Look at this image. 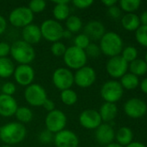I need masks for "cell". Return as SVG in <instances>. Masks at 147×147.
<instances>
[{
    "instance_id": "cell-1",
    "label": "cell",
    "mask_w": 147,
    "mask_h": 147,
    "mask_svg": "<svg viewBox=\"0 0 147 147\" xmlns=\"http://www.w3.org/2000/svg\"><path fill=\"white\" fill-rule=\"evenodd\" d=\"M26 134V127L18 121L6 123L0 128V140L7 146L21 143L25 139Z\"/></svg>"
},
{
    "instance_id": "cell-2",
    "label": "cell",
    "mask_w": 147,
    "mask_h": 147,
    "mask_svg": "<svg viewBox=\"0 0 147 147\" xmlns=\"http://www.w3.org/2000/svg\"><path fill=\"white\" fill-rule=\"evenodd\" d=\"M10 54L12 59L19 65H30L36 58L34 47L23 40H17L10 45Z\"/></svg>"
},
{
    "instance_id": "cell-3",
    "label": "cell",
    "mask_w": 147,
    "mask_h": 147,
    "mask_svg": "<svg viewBox=\"0 0 147 147\" xmlns=\"http://www.w3.org/2000/svg\"><path fill=\"white\" fill-rule=\"evenodd\" d=\"M123 46L124 43L120 35L113 31L106 32L100 40L99 45L101 53L109 58L120 55L124 48Z\"/></svg>"
},
{
    "instance_id": "cell-4",
    "label": "cell",
    "mask_w": 147,
    "mask_h": 147,
    "mask_svg": "<svg viewBox=\"0 0 147 147\" xmlns=\"http://www.w3.org/2000/svg\"><path fill=\"white\" fill-rule=\"evenodd\" d=\"M62 57L67 68L69 70L71 69L77 71L85 66L88 61V56L85 51L75 47L74 45L67 47V50Z\"/></svg>"
},
{
    "instance_id": "cell-5",
    "label": "cell",
    "mask_w": 147,
    "mask_h": 147,
    "mask_svg": "<svg viewBox=\"0 0 147 147\" xmlns=\"http://www.w3.org/2000/svg\"><path fill=\"white\" fill-rule=\"evenodd\" d=\"M42 37L49 42L60 41L62 38V34L64 28L61 22L55 21V19H47L43 21L40 26Z\"/></svg>"
},
{
    "instance_id": "cell-6",
    "label": "cell",
    "mask_w": 147,
    "mask_h": 147,
    "mask_svg": "<svg viewBox=\"0 0 147 147\" xmlns=\"http://www.w3.org/2000/svg\"><path fill=\"white\" fill-rule=\"evenodd\" d=\"M34 20V14L27 6H20L12 9L9 15V22L15 28H22L29 25Z\"/></svg>"
},
{
    "instance_id": "cell-7",
    "label": "cell",
    "mask_w": 147,
    "mask_h": 147,
    "mask_svg": "<svg viewBox=\"0 0 147 147\" xmlns=\"http://www.w3.org/2000/svg\"><path fill=\"white\" fill-rule=\"evenodd\" d=\"M123 94L124 89L116 80H108L101 88V96L105 102L115 103L121 99Z\"/></svg>"
},
{
    "instance_id": "cell-8",
    "label": "cell",
    "mask_w": 147,
    "mask_h": 147,
    "mask_svg": "<svg viewBox=\"0 0 147 147\" xmlns=\"http://www.w3.org/2000/svg\"><path fill=\"white\" fill-rule=\"evenodd\" d=\"M24 99L32 107H42L48 98L46 90L38 84H31L24 90Z\"/></svg>"
},
{
    "instance_id": "cell-9",
    "label": "cell",
    "mask_w": 147,
    "mask_h": 147,
    "mask_svg": "<svg viewBox=\"0 0 147 147\" xmlns=\"http://www.w3.org/2000/svg\"><path fill=\"white\" fill-rule=\"evenodd\" d=\"M67 116L66 115L59 109H55L51 112H49L45 118V126L46 129L55 134L65 129L67 125Z\"/></svg>"
},
{
    "instance_id": "cell-10",
    "label": "cell",
    "mask_w": 147,
    "mask_h": 147,
    "mask_svg": "<svg viewBox=\"0 0 147 147\" xmlns=\"http://www.w3.org/2000/svg\"><path fill=\"white\" fill-rule=\"evenodd\" d=\"M52 82L56 89L62 91L74 85V73L67 67H59L53 72Z\"/></svg>"
},
{
    "instance_id": "cell-11",
    "label": "cell",
    "mask_w": 147,
    "mask_h": 147,
    "mask_svg": "<svg viewBox=\"0 0 147 147\" xmlns=\"http://www.w3.org/2000/svg\"><path fill=\"white\" fill-rule=\"evenodd\" d=\"M129 64L120 56L109 58L106 64L107 74L113 78H121L127 71Z\"/></svg>"
},
{
    "instance_id": "cell-12",
    "label": "cell",
    "mask_w": 147,
    "mask_h": 147,
    "mask_svg": "<svg viewBox=\"0 0 147 147\" xmlns=\"http://www.w3.org/2000/svg\"><path fill=\"white\" fill-rule=\"evenodd\" d=\"M96 81L95 70L88 65H85L77 70L74 74V83L80 88H88Z\"/></svg>"
},
{
    "instance_id": "cell-13",
    "label": "cell",
    "mask_w": 147,
    "mask_h": 147,
    "mask_svg": "<svg viewBox=\"0 0 147 147\" xmlns=\"http://www.w3.org/2000/svg\"><path fill=\"white\" fill-rule=\"evenodd\" d=\"M35 75V70L30 65H19L15 68L13 73L16 83L24 87L33 84Z\"/></svg>"
},
{
    "instance_id": "cell-14",
    "label": "cell",
    "mask_w": 147,
    "mask_h": 147,
    "mask_svg": "<svg viewBox=\"0 0 147 147\" xmlns=\"http://www.w3.org/2000/svg\"><path fill=\"white\" fill-rule=\"evenodd\" d=\"M126 115L132 119L142 118L147 112V104L139 98H131L124 105Z\"/></svg>"
},
{
    "instance_id": "cell-15",
    "label": "cell",
    "mask_w": 147,
    "mask_h": 147,
    "mask_svg": "<svg viewBox=\"0 0 147 147\" xmlns=\"http://www.w3.org/2000/svg\"><path fill=\"white\" fill-rule=\"evenodd\" d=\"M79 122L82 127L89 130L96 129L101 124H102L99 112L92 109H85L80 114Z\"/></svg>"
},
{
    "instance_id": "cell-16",
    "label": "cell",
    "mask_w": 147,
    "mask_h": 147,
    "mask_svg": "<svg viewBox=\"0 0 147 147\" xmlns=\"http://www.w3.org/2000/svg\"><path fill=\"white\" fill-rule=\"evenodd\" d=\"M54 144L55 147H78L79 138L71 130L64 129L54 135Z\"/></svg>"
},
{
    "instance_id": "cell-17",
    "label": "cell",
    "mask_w": 147,
    "mask_h": 147,
    "mask_svg": "<svg viewBox=\"0 0 147 147\" xmlns=\"http://www.w3.org/2000/svg\"><path fill=\"white\" fill-rule=\"evenodd\" d=\"M115 139V132L112 125L108 123H102L95 129V140L96 141L102 145L107 146Z\"/></svg>"
},
{
    "instance_id": "cell-18",
    "label": "cell",
    "mask_w": 147,
    "mask_h": 147,
    "mask_svg": "<svg viewBox=\"0 0 147 147\" xmlns=\"http://www.w3.org/2000/svg\"><path fill=\"white\" fill-rule=\"evenodd\" d=\"M106 33L104 24L97 20L89 21L84 27V33L90 40H100Z\"/></svg>"
},
{
    "instance_id": "cell-19",
    "label": "cell",
    "mask_w": 147,
    "mask_h": 147,
    "mask_svg": "<svg viewBox=\"0 0 147 147\" xmlns=\"http://www.w3.org/2000/svg\"><path fill=\"white\" fill-rule=\"evenodd\" d=\"M17 108V102L13 96L0 94V116L11 117L15 115Z\"/></svg>"
},
{
    "instance_id": "cell-20",
    "label": "cell",
    "mask_w": 147,
    "mask_h": 147,
    "mask_svg": "<svg viewBox=\"0 0 147 147\" xmlns=\"http://www.w3.org/2000/svg\"><path fill=\"white\" fill-rule=\"evenodd\" d=\"M22 37L23 41L31 46L39 43L42 38L40 26L31 23L24 27L22 29Z\"/></svg>"
},
{
    "instance_id": "cell-21",
    "label": "cell",
    "mask_w": 147,
    "mask_h": 147,
    "mask_svg": "<svg viewBox=\"0 0 147 147\" xmlns=\"http://www.w3.org/2000/svg\"><path fill=\"white\" fill-rule=\"evenodd\" d=\"M55 6L53 8V16L55 21L62 22L66 21L70 16V7L68 5L69 1L60 0L54 1Z\"/></svg>"
},
{
    "instance_id": "cell-22",
    "label": "cell",
    "mask_w": 147,
    "mask_h": 147,
    "mask_svg": "<svg viewBox=\"0 0 147 147\" xmlns=\"http://www.w3.org/2000/svg\"><path fill=\"white\" fill-rule=\"evenodd\" d=\"M98 112L101 115V121L105 123H109L116 118L118 115V107L115 103L105 102L101 106Z\"/></svg>"
},
{
    "instance_id": "cell-23",
    "label": "cell",
    "mask_w": 147,
    "mask_h": 147,
    "mask_svg": "<svg viewBox=\"0 0 147 147\" xmlns=\"http://www.w3.org/2000/svg\"><path fill=\"white\" fill-rule=\"evenodd\" d=\"M121 25L127 31H136L141 25L139 16L134 13H126L122 16Z\"/></svg>"
},
{
    "instance_id": "cell-24",
    "label": "cell",
    "mask_w": 147,
    "mask_h": 147,
    "mask_svg": "<svg viewBox=\"0 0 147 147\" xmlns=\"http://www.w3.org/2000/svg\"><path fill=\"white\" fill-rule=\"evenodd\" d=\"M133 133L131 128L127 127H120L115 134V140L117 144L120 145L121 146H126L130 143L133 142Z\"/></svg>"
},
{
    "instance_id": "cell-25",
    "label": "cell",
    "mask_w": 147,
    "mask_h": 147,
    "mask_svg": "<svg viewBox=\"0 0 147 147\" xmlns=\"http://www.w3.org/2000/svg\"><path fill=\"white\" fill-rule=\"evenodd\" d=\"M15 64L9 57L0 58V78H8L13 76L15 71Z\"/></svg>"
},
{
    "instance_id": "cell-26",
    "label": "cell",
    "mask_w": 147,
    "mask_h": 147,
    "mask_svg": "<svg viewBox=\"0 0 147 147\" xmlns=\"http://www.w3.org/2000/svg\"><path fill=\"white\" fill-rule=\"evenodd\" d=\"M120 83L123 89L133 90H135L139 85V79L137 76L132 74L131 72H126L120 78Z\"/></svg>"
},
{
    "instance_id": "cell-27",
    "label": "cell",
    "mask_w": 147,
    "mask_h": 147,
    "mask_svg": "<svg viewBox=\"0 0 147 147\" xmlns=\"http://www.w3.org/2000/svg\"><path fill=\"white\" fill-rule=\"evenodd\" d=\"M128 68L130 70V72L138 78L139 76H143L146 74L147 72V64L144 59H137L130 63L128 65Z\"/></svg>"
},
{
    "instance_id": "cell-28",
    "label": "cell",
    "mask_w": 147,
    "mask_h": 147,
    "mask_svg": "<svg viewBox=\"0 0 147 147\" xmlns=\"http://www.w3.org/2000/svg\"><path fill=\"white\" fill-rule=\"evenodd\" d=\"M15 116L18 122L23 124V123H29L32 121L33 119V112L32 110L25 106L23 107H18L16 109V112L15 114Z\"/></svg>"
},
{
    "instance_id": "cell-29",
    "label": "cell",
    "mask_w": 147,
    "mask_h": 147,
    "mask_svg": "<svg viewBox=\"0 0 147 147\" xmlns=\"http://www.w3.org/2000/svg\"><path fill=\"white\" fill-rule=\"evenodd\" d=\"M82 21L77 16H69L68 18L66 20V29L71 32L72 34L79 32L82 28Z\"/></svg>"
},
{
    "instance_id": "cell-30",
    "label": "cell",
    "mask_w": 147,
    "mask_h": 147,
    "mask_svg": "<svg viewBox=\"0 0 147 147\" xmlns=\"http://www.w3.org/2000/svg\"><path fill=\"white\" fill-rule=\"evenodd\" d=\"M61 101L67 106H73L78 101V95L77 93L71 89H68L65 90L61 91L60 94Z\"/></svg>"
},
{
    "instance_id": "cell-31",
    "label": "cell",
    "mask_w": 147,
    "mask_h": 147,
    "mask_svg": "<svg viewBox=\"0 0 147 147\" xmlns=\"http://www.w3.org/2000/svg\"><path fill=\"white\" fill-rule=\"evenodd\" d=\"M140 0H121L119 2V7L126 13H134L140 7Z\"/></svg>"
},
{
    "instance_id": "cell-32",
    "label": "cell",
    "mask_w": 147,
    "mask_h": 147,
    "mask_svg": "<svg viewBox=\"0 0 147 147\" xmlns=\"http://www.w3.org/2000/svg\"><path fill=\"white\" fill-rule=\"evenodd\" d=\"M128 64L138 59V50L133 46H128L123 48L120 55Z\"/></svg>"
},
{
    "instance_id": "cell-33",
    "label": "cell",
    "mask_w": 147,
    "mask_h": 147,
    "mask_svg": "<svg viewBox=\"0 0 147 147\" xmlns=\"http://www.w3.org/2000/svg\"><path fill=\"white\" fill-rule=\"evenodd\" d=\"M27 7L33 14L41 13L46 9L47 3L44 0H32L29 3V5Z\"/></svg>"
},
{
    "instance_id": "cell-34",
    "label": "cell",
    "mask_w": 147,
    "mask_h": 147,
    "mask_svg": "<svg viewBox=\"0 0 147 147\" xmlns=\"http://www.w3.org/2000/svg\"><path fill=\"white\" fill-rule=\"evenodd\" d=\"M135 38L139 45L147 47V26L140 25V27L136 30Z\"/></svg>"
},
{
    "instance_id": "cell-35",
    "label": "cell",
    "mask_w": 147,
    "mask_h": 147,
    "mask_svg": "<svg viewBox=\"0 0 147 147\" xmlns=\"http://www.w3.org/2000/svg\"><path fill=\"white\" fill-rule=\"evenodd\" d=\"M90 43H91L90 39L83 33L77 34L74 39V46L83 50H85Z\"/></svg>"
},
{
    "instance_id": "cell-36",
    "label": "cell",
    "mask_w": 147,
    "mask_h": 147,
    "mask_svg": "<svg viewBox=\"0 0 147 147\" xmlns=\"http://www.w3.org/2000/svg\"><path fill=\"white\" fill-rule=\"evenodd\" d=\"M67 50V47L62 41H56L52 43L50 51L52 54L55 57H62Z\"/></svg>"
},
{
    "instance_id": "cell-37",
    "label": "cell",
    "mask_w": 147,
    "mask_h": 147,
    "mask_svg": "<svg viewBox=\"0 0 147 147\" xmlns=\"http://www.w3.org/2000/svg\"><path fill=\"white\" fill-rule=\"evenodd\" d=\"M84 51H85L88 57L94 58V59L98 58L101 53V51L99 45H97L96 43H93V42H91Z\"/></svg>"
},
{
    "instance_id": "cell-38",
    "label": "cell",
    "mask_w": 147,
    "mask_h": 147,
    "mask_svg": "<svg viewBox=\"0 0 147 147\" xmlns=\"http://www.w3.org/2000/svg\"><path fill=\"white\" fill-rule=\"evenodd\" d=\"M1 91H2L1 94L3 95L12 96L16 91V86L12 82H5L1 87Z\"/></svg>"
},
{
    "instance_id": "cell-39",
    "label": "cell",
    "mask_w": 147,
    "mask_h": 147,
    "mask_svg": "<svg viewBox=\"0 0 147 147\" xmlns=\"http://www.w3.org/2000/svg\"><path fill=\"white\" fill-rule=\"evenodd\" d=\"M54 135L55 134H53L47 129H44L39 134L38 139L39 141L42 144H49L54 141Z\"/></svg>"
},
{
    "instance_id": "cell-40",
    "label": "cell",
    "mask_w": 147,
    "mask_h": 147,
    "mask_svg": "<svg viewBox=\"0 0 147 147\" xmlns=\"http://www.w3.org/2000/svg\"><path fill=\"white\" fill-rule=\"evenodd\" d=\"M72 3L77 9H88L91 7L92 4L94 3V1L93 0H74Z\"/></svg>"
},
{
    "instance_id": "cell-41",
    "label": "cell",
    "mask_w": 147,
    "mask_h": 147,
    "mask_svg": "<svg viewBox=\"0 0 147 147\" xmlns=\"http://www.w3.org/2000/svg\"><path fill=\"white\" fill-rule=\"evenodd\" d=\"M107 14H108V16L111 18H113V19H118V18H120L121 16V9L116 4V5H113V6L108 8Z\"/></svg>"
},
{
    "instance_id": "cell-42",
    "label": "cell",
    "mask_w": 147,
    "mask_h": 147,
    "mask_svg": "<svg viewBox=\"0 0 147 147\" xmlns=\"http://www.w3.org/2000/svg\"><path fill=\"white\" fill-rule=\"evenodd\" d=\"M10 53V45L4 41H0V58H6Z\"/></svg>"
},
{
    "instance_id": "cell-43",
    "label": "cell",
    "mask_w": 147,
    "mask_h": 147,
    "mask_svg": "<svg viewBox=\"0 0 147 147\" xmlns=\"http://www.w3.org/2000/svg\"><path fill=\"white\" fill-rule=\"evenodd\" d=\"M42 107L44 108V109H45L46 111H48V113H49V112H51V111H53V110L55 109V102H54L53 100H51V99H49V98H47V99L45 100V102H44L43 104H42Z\"/></svg>"
},
{
    "instance_id": "cell-44",
    "label": "cell",
    "mask_w": 147,
    "mask_h": 147,
    "mask_svg": "<svg viewBox=\"0 0 147 147\" xmlns=\"http://www.w3.org/2000/svg\"><path fill=\"white\" fill-rule=\"evenodd\" d=\"M7 28V20L4 16L0 15V35L3 34Z\"/></svg>"
},
{
    "instance_id": "cell-45",
    "label": "cell",
    "mask_w": 147,
    "mask_h": 147,
    "mask_svg": "<svg viewBox=\"0 0 147 147\" xmlns=\"http://www.w3.org/2000/svg\"><path fill=\"white\" fill-rule=\"evenodd\" d=\"M140 24L143 26H147V10H145L141 13L139 16Z\"/></svg>"
},
{
    "instance_id": "cell-46",
    "label": "cell",
    "mask_w": 147,
    "mask_h": 147,
    "mask_svg": "<svg viewBox=\"0 0 147 147\" xmlns=\"http://www.w3.org/2000/svg\"><path fill=\"white\" fill-rule=\"evenodd\" d=\"M139 86L141 91L147 95V78H144L141 82H139Z\"/></svg>"
},
{
    "instance_id": "cell-47",
    "label": "cell",
    "mask_w": 147,
    "mask_h": 147,
    "mask_svg": "<svg viewBox=\"0 0 147 147\" xmlns=\"http://www.w3.org/2000/svg\"><path fill=\"white\" fill-rule=\"evenodd\" d=\"M117 1L116 0H103L102 1V3L106 6V7H107V8H110V7H112V6H113V5H116L117 4Z\"/></svg>"
},
{
    "instance_id": "cell-48",
    "label": "cell",
    "mask_w": 147,
    "mask_h": 147,
    "mask_svg": "<svg viewBox=\"0 0 147 147\" xmlns=\"http://www.w3.org/2000/svg\"><path fill=\"white\" fill-rule=\"evenodd\" d=\"M126 147H146L145 144L141 143V142H139V141H133L132 143H130L128 146H126Z\"/></svg>"
},
{
    "instance_id": "cell-49",
    "label": "cell",
    "mask_w": 147,
    "mask_h": 147,
    "mask_svg": "<svg viewBox=\"0 0 147 147\" xmlns=\"http://www.w3.org/2000/svg\"><path fill=\"white\" fill-rule=\"evenodd\" d=\"M72 34H73L71 32H69L67 29H64L63 34H62V38H64V39H70L72 37Z\"/></svg>"
},
{
    "instance_id": "cell-50",
    "label": "cell",
    "mask_w": 147,
    "mask_h": 147,
    "mask_svg": "<svg viewBox=\"0 0 147 147\" xmlns=\"http://www.w3.org/2000/svg\"><path fill=\"white\" fill-rule=\"evenodd\" d=\"M104 147H123L121 146L120 145H119V144H117V143H111V144H109V145H107V146H105Z\"/></svg>"
},
{
    "instance_id": "cell-51",
    "label": "cell",
    "mask_w": 147,
    "mask_h": 147,
    "mask_svg": "<svg viewBox=\"0 0 147 147\" xmlns=\"http://www.w3.org/2000/svg\"><path fill=\"white\" fill-rule=\"evenodd\" d=\"M145 61H146V63L147 64V52H146V56H145V59H144Z\"/></svg>"
},
{
    "instance_id": "cell-52",
    "label": "cell",
    "mask_w": 147,
    "mask_h": 147,
    "mask_svg": "<svg viewBox=\"0 0 147 147\" xmlns=\"http://www.w3.org/2000/svg\"><path fill=\"white\" fill-rule=\"evenodd\" d=\"M2 147H12L11 146H7V145H5V146H3Z\"/></svg>"
},
{
    "instance_id": "cell-53",
    "label": "cell",
    "mask_w": 147,
    "mask_h": 147,
    "mask_svg": "<svg viewBox=\"0 0 147 147\" xmlns=\"http://www.w3.org/2000/svg\"><path fill=\"white\" fill-rule=\"evenodd\" d=\"M0 117H1V116H0Z\"/></svg>"
}]
</instances>
